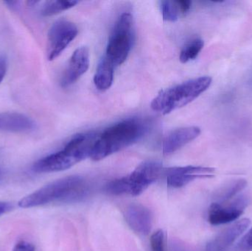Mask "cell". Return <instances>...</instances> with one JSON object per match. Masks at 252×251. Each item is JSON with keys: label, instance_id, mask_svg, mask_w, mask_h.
Wrapping results in <instances>:
<instances>
[{"label": "cell", "instance_id": "obj_25", "mask_svg": "<svg viewBox=\"0 0 252 251\" xmlns=\"http://www.w3.org/2000/svg\"><path fill=\"white\" fill-rule=\"evenodd\" d=\"M177 1L178 5H179L182 14H186L190 10L192 1H187V0H179V1Z\"/></svg>", "mask_w": 252, "mask_h": 251}, {"label": "cell", "instance_id": "obj_7", "mask_svg": "<svg viewBox=\"0 0 252 251\" xmlns=\"http://www.w3.org/2000/svg\"><path fill=\"white\" fill-rule=\"evenodd\" d=\"M163 171L162 165L156 161H147L138 165L130 175L126 176L129 195H140L159 178Z\"/></svg>", "mask_w": 252, "mask_h": 251}, {"label": "cell", "instance_id": "obj_10", "mask_svg": "<svg viewBox=\"0 0 252 251\" xmlns=\"http://www.w3.org/2000/svg\"><path fill=\"white\" fill-rule=\"evenodd\" d=\"M251 224L248 218L237 221L212 240L205 248V251H229L231 246L247 231Z\"/></svg>", "mask_w": 252, "mask_h": 251}, {"label": "cell", "instance_id": "obj_9", "mask_svg": "<svg viewBox=\"0 0 252 251\" xmlns=\"http://www.w3.org/2000/svg\"><path fill=\"white\" fill-rule=\"evenodd\" d=\"M214 168L199 166L175 167L164 169L163 174L167 185L173 188H181L197 179L213 178Z\"/></svg>", "mask_w": 252, "mask_h": 251}, {"label": "cell", "instance_id": "obj_14", "mask_svg": "<svg viewBox=\"0 0 252 251\" xmlns=\"http://www.w3.org/2000/svg\"><path fill=\"white\" fill-rule=\"evenodd\" d=\"M35 123L31 117L16 112L0 113V131L28 133L33 131Z\"/></svg>", "mask_w": 252, "mask_h": 251}, {"label": "cell", "instance_id": "obj_27", "mask_svg": "<svg viewBox=\"0 0 252 251\" xmlns=\"http://www.w3.org/2000/svg\"><path fill=\"white\" fill-rule=\"evenodd\" d=\"M6 4H7L8 7L11 9L17 8L18 4H19V1H6Z\"/></svg>", "mask_w": 252, "mask_h": 251}, {"label": "cell", "instance_id": "obj_21", "mask_svg": "<svg viewBox=\"0 0 252 251\" xmlns=\"http://www.w3.org/2000/svg\"><path fill=\"white\" fill-rule=\"evenodd\" d=\"M152 251H164V234L162 230H158L151 237Z\"/></svg>", "mask_w": 252, "mask_h": 251}, {"label": "cell", "instance_id": "obj_8", "mask_svg": "<svg viewBox=\"0 0 252 251\" xmlns=\"http://www.w3.org/2000/svg\"><path fill=\"white\" fill-rule=\"evenodd\" d=\"M247 205L248 200L244 196L212 203L208 209L209 223L213 225H219L237 221L244 213Z\"/></svg>", "mask_w": 252, "mask_h": 251}, {"label": "cell", "instance_id": "obj_11", "mask_svg": "<svg viewBox=\"0 0 252 251\" xmlns=\"http://www.w3.org/2000/svg\"><path fill=\"white\" fill-rule=\"evenodd\" d=\"M90 66V51L86 47L77 49L68 63L61 81L62 87H68L75 84L88 70Z\"/></svg>", "mask_w": 252, "mask_h": 251}, {"label": "cell", "instance_id": "obj_15", "mask_svg": "<svg viewBox=\"0 0 252 251\" xmlns=\"http://www.w3.org/2000/svg\"><path fill=\"white\" fill-rule=\"evenodd\" d=\"M115 66L106 56L100 60L94 76V84L99 91H106L112 86Z\"/></svg>", "mask_w": 252, "mask_h": 251}, {"label": "cell", "instance_id": "obj_24", "mask_svg": "<svg viewBox=\"0 0 252 251\" xmlns=\"http://www.w3.org/2000/svg\"><path fill=\"white\" fill-rule=\"evenodd\" d=\"M7 59L4 56H0V84L2 82L7 72Z\"/></svg>", "mask_w": 252, "mask_h": 251}, {"label": "cell", "instance_id": "obj_6", "mask_svg": "<svg viewBox=\"0 0 252 251\" xmlns=\"http://www.w3.org/2000/svg\"><path fill=\"white\" fill-rule=\"evenodd\" d=\"M78 33V28L73 22L65 19L56 21L50 28L47 36L48 60H53L59 57Z\"/></svg>", "mask_w": 252, "mask_h": 251}, {"label": "cell", "instance_id": "obj_18", "mask_svg": "<svg viewBox=\"0 0 252 251\" xmlns=\"http://www.w3.org/2000/svg\"><path fill=\"white\" fill-rule=\"evenodd\" d=\"M161 10L163 19L167 22H176L182 14L176 1H161Z\"/></svg>", "mask_w": 252, "mask_h": 251}, {"label": "cell", "instance_id": "obj_13", "mask_svg": "<svg viewBox=\"0 0 252 251\" xmlns=\"http://www.w3.org/2000/svg\"><path fill=\"white\" fill-rule=\"evenodd\" d=\"M200 134L201 129L196 126L184 127L171 131L163 141V154L164 156L173 154L188 143L195 140Z\"/></svg>", "mask_w": 252, "mask_h": 251}, {"label": "cell", "instance_id": "obj_20", "mask_svg": "<svg viewBox=\"0 0 252 251\" xmlns=\"http://www.w3.org/2000/svg\"><path fill=\"white\" fill-rule=\"evenodd\" d=\"M247 184V181L245 180H238L236 182L232 184L230 187H227L226 190L223 192V193H222L221 195H220V200H221V201L232 200L235 196H236L238 193H239L240 192L242 191L245 188Z\"/></svg>", "mask_w": 252, "mask_h": 251}, {"label": "cell", "instance_id": "obj_1", "mask_svg": "<svg viewBox=\"0 0 252 251\" xmlns=\"http://www.w3.org/2000/svg\"><path fill=\"white\" fill-rule=\"evenodd\" d=\"M88 183L79 175H71L53 181L19 202L22 209L38 207L52 203H75L88 195Z\"/></svg>", "mask_w": 252, "mask_h": 251}, {"label": "cell", "instance_id": "obj_3", "mask_svg": "<svg viewBox=\"0 0 252 251\" xmlns=\"http://www.w3.org/2000/svg\"><path fill=\"white\" fill-rule=\"evenodd\" d=\"M97 137L93 133L75 136L63 150L35 162L32 170L36 173H50L66 170L90 157Z\"/></svg>", "mask_w": 252, "mask_h": 251}, {"label": "cell", "instance_id": "obj_19", "mask_svg": "<svg viewBox=\"0 0 252 251\" xmlns=\"http://www.w3.org/2000/svg\"><path fill=\"white\" fill-rule=\"evenodd\" d=\"M105 191L112 195H122L129 194L128 184H127L126 176L117 178L106 184Z\"/></svg>", "mask_w": 252, "mask_h": 251}, {"label": "cell", "instance_id": "obj_4", "mask_svg": "<svg viewBox=\"0 0 252 251\" xmlns=\"http://www.w3.org/2000/svg\"><path fill=\"white\" fill-rule=\"evenodd\" d=\"M212 81L210 77H200L163 90L151 102V109L162 114H168L195 100L210 86Z\"/></svg>", "mask_w": 252, "mask_h": 251}, {"label": "cell", "instance_id": "obj_17", "mask_svg": "<svg viewBox=\"0 0 252 251\" xmlns=\"http://www.w3.org/2000/svg\"><path fill=\"white\" fill-rule=\"evenodd\" d=\"M78 3V1H67V0L47 1L41 9V14L44 16H54L64 10L72 8Z\"/></svg>", "mask_w": 252, "mask_h": 251}, {"label": "cell", "instance_id": "obj_5", "mask_svg": "<svg viewBox=\"0 0 252 251\" xmlns=\"http://www.w3.org/2000/svg\"><path fill=\"white\" fill-rule=\"evenodd\" d=\"M133 39V17L130 13H123L115 25L106 48V56L115 66L126 61L131 50Z\"/></svg>", "mask_w": 252, "mask_h": 251}, {"label": "cell", "instance_id": "obj_26", "mask_svg": "<svg viewBox=\"0 0 252 251\" xmlns=\"http://www.w3.org/2000/svg\"><path fill=\"white\" fill-rule=\"evenodd\" d=\"M13 206L7 202L0 201V216L11 210Z\"/></svg>", "mask_w": 252, "mask_h": 251}, {"label": "cell", "instance_id": "obj_16", "mask_svg": "<svg viewBox=\"0 0 252 251\" xmlns=\"http://www.w3.org/2000/svg\"><path fill=\"white\" fill-rule=\"evenodd\" d=\"M204 42L201 38H197L191 40L181 51L179 60L182 63H186L198 57L202 50Z\"/></svg>", "mask_w": 252, "mask_h": 251}, {"label": "cell", "instance_id": "obj_2", "mask_svg": "<svg viewBox=\"0 0 252 251\" xmlns=\"http://www.w3.org/2000/svg\"><path fill=\"white\" fill-rule=\"evenodd\" d=\"M145 131V124L138 119H127L115 124L97 137L90 158L98 162L118 153L139 141Z\"/></svg>", "mask_w": 252, "mask_h": 251}, {"label": "cell", "instance_id": "obj_22", "mask_svg": "<svg viewBox=\"0 0 252 251\" xmlns=\"http://www.w3.org/2000/svg\"><path fill=\"white\" fill-rule=\"evenodd\" d=\"M238 251H252V228L244 236L236 247Z\"/></svg>", "mask_w": 252, "mask_h": 251}, {"label": "cell", "instance_id": "obj_23", "mask_svg": "<svg viewBox=\"0 0 252 251\" xmlns=\"http://www.w3.org/2000/svg\"><path fill=\"white\" fill-rule=\"evenodd\" d=\"M13 251H35L33 245L26 241H20L15 245Z\"/></svg>", "mask_w": 252, "mask_h": 251}, {"label": "cell", "instance_id": "obj_12", "mask_svg": "<svg viewBox=\"0 0 252 251\" xmlns=\"http://www.w3.org/2000/svg\"><path fill=\"white\" fill-rule=\"evenodd\" d=\"M124 217L130 228L137 234L146 235L152 227V214L143 205L133 203L126 208Z\"/></svg>", "mask_w": 252, "mask_h": 251}]
</instances>
